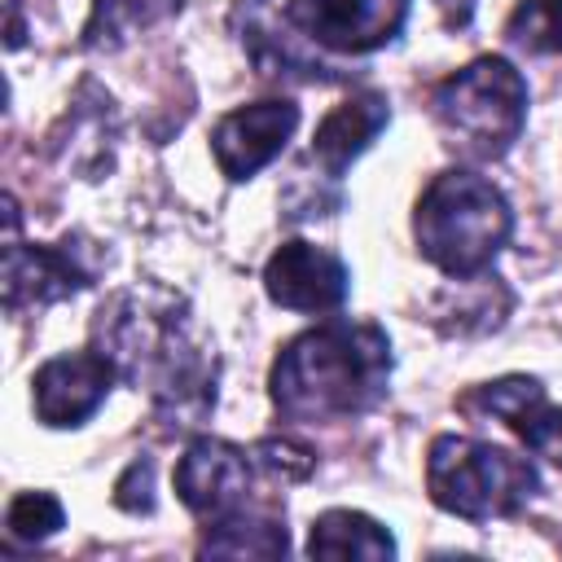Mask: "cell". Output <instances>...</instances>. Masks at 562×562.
I'll return each mask as SVG.
<instances>
[{
  "label": "cell",
  "instance_id": "6da1fadb",
  "mask_svg": "<svg viewBox=\"0 0 562 562\" xmlns=\"http://www.w3.org/2000/svg\"><path fill=\"white\" fill-rule=\"evenodd\" d=\"M119 382L145 386L162 435H184L215 413V356L193 338L189 312L167 290H119L92 321Z\"/></svg>",
  "mask_w": 562,
  "mask_h": 562
},
{
  "label": "cell",
  "instance_id": "7a4b0ae2",
  "mask_svg": "<svg viewBox=\"0 0 562 562\" xmlns=\"http://www.w3.org/2000/svg\"><path fill=\"white\" fill-rule=\"evenodd\" d=\"M391 338L378 321L334 316L294 334L268 373L277 417L299 426L351 422L386 400L391 386Z\"/></svg>",
  "mask_w": 562,
  "mask_h": 562
},
{
  "label": "cell",
  "instance_id": "3957f363",
  "mask_svg": "<svg viewBox=\"0 0 562 562\" xmlns=\"http://www.w3.org/2000/svg\"><path fill=\"white\" fill-rule=\"evenodd\" d=\"M514 233L509 198L479 171H439L413 211V237L426 263L452 281H474L492 268Z\"/></svg>",
  "mask_w": 562,
  "mask_h": 562
},
{
  "label": "cell",
  "instance_id": "277c9868",
  "mask_svg": "<svg viewBox=\"0 0 562 562\" xmlns=\"http://www.w3.org/2000/svg\"><path fill=\"white\" fill-rule=\"evenodd\" d=\"M430 119L448 149L470 162H496L527 127V79L496 53L474 57L430 88Z\"/></svg>",
  "mask_w": 562,
  "mask_h": 562
},
{
  "label": "cell",
  "instance_id": "5b68a950",
  "mask_svg": "<svg viewBox=\"0 0 562 562\" xmlns=\"http://www.w3.org/2000/svg\"><path fill=\"white\" fill-rule=\"evenodd\" d=\"M426 492L443 514L465 522L514 518L540 496V470L487 439L435 435L426 448Z\"/></svg>",
  "mask_w": 562,
  "mask_h": 562
},
{
  "label": "cell",
  "instance_id": "8992f818",
  "mask_svg": "<svg viewBox=\"0 0 562 562\" xmlns=\"http://www.w3.org/2000/svg\"><path fill=\"white\" fill-rule=\"evenodd\" d=\"M413 0H277L281 22L307 40V48L338 66L334 57H369L400 40ZM347 75V70H342Z\"/></svg>",
  "mask_w": 562,
  "mask_h": 562
},
{
  "label": "cell",
  "instance_id": "52a82bcc",
  "mask_svg": "<svg viewBox=\"0 0 562 562\" xmlns=\"http://www.w3.org/2000/svg\"><path fill=\"white\" fill-rule=\"evenodd\" d=\"M255 474H259L255 452H246V448H237L228 439L202 435L176 461V496L184 501V509L202 527H220V522H233L246 509L263 505L250 492Z\"/></svg>",
  "mask_w": 562,
  "mask_h": 562
},
{
  "label": "cell",
  "instance_id": "ba28073f",
  "mask_svg": "<svg viewBox=\"0 0 562 562\" xmlns=\"http://www.w3.org/2000/svg\"><path fill=\"white\" fill-rule=\"evenodd\" d=\"M119 382L114 360L101 347H83V351H61L53 360H44L31 378V404L35 417L53 430H70L83 426L110 395V386Z\"/></svg>",
  "mask_w": 562,
  "mask_h": 562
},
{
  "label": "cell",
  "instance_id": "9c48e42d",
  "mask_svg": "<svg viewBox=\"0 0 562 562\" xmlns=\"http://www.w3.org/2000/svg\"><path fill=\"white\" fill-rule=\"evenodd\" d=\"M97 277V263L88 259V246L79 237H66L57 246H22L9 233L4 246V307H48L57 299H70L88 290Z\"/></svg>",
  "mask_w": 562,
  "mask_h": 562
},
{
  "label": "cell",
  "instance_id": "30bf717a",
  "mask_svg": "<svg viewBox=\"0 0 562 562\" xmlns=\"http://www.w3.org/2000/svg\"><path fill=\"white\" fill-rule=\"evenodd\" d=\"M457 408L470 413V417H496L536 457L562 465V408L549 404L540 378L509 373V378H496V382H479L457 400Z\"/></svg>",
  "mask_w": 562,
  "mask_h": 562
},
{
  "label": "cell",
  "instance_id": "8fae6325",
  "mask_svg": "<svg viewBox=\"0 0 562 562\" xmlns=\"http://www.w3.org/2000/svg\"><path fill=\"white\" fill-rule=\"evenodd\" d=\"M299 127V105L294 101H250V105H237L228 110L215 127H211V154L220 162V171L241 184L250 176H259L281 149L285 140L294 136Z\"/></svg>",
  "mask_w": 562,
  "mask_h": 562
},
{
  "label": "cell",
  "instance_id": "7c38bea8",
  "mask_svg": "<svg viewBox=\"0 0 562 562\" xmlns=\"http://www.w3.org/2000/svg\"><path fill=\"white\" fill-rule=\"evenodd\" d=\"M263 290L290 312H338L351 294V272L316 241H285L263 263Z\"/></svg>",
  "mask_w": 562,
  "mask_h": 562
},
{
  "label": "cell",
  "instance_id": "4fadbf2b",
  "mask_svg": "<svg viewBox=\"0 0 562 562\" xmlns=\"http://www.w3.org/2000/svg\"><path fill=\"white\" fill-rule=\"evenodd\" d=\"M391 123V101L378 88L351 92L347 101H338L312 132V158L321 167L325 180H342V171L378 140V132Z\"/></svg>",
  "mask_w": 562,
  "mask_h": 562
},
{
  "label": "cell",
  "instance_id": "5bb4252c",
  "mask_svg": "<svg viewBox=\"0 0 562 562\" xmlns=\"http://www.w3.org/2000/svg\"><path fill=\"white\" fill-rule=\"evenodd\" d=\"M285 549H290L285 509L277 501H263L233 522L202 527V544H198V553H220V558H281Z\"/></svg>",
  "mask_w": 562,
  "mask_h": 562
},
{
  "label": "cell",
  "instance_id": "9a60e30c",
  "mask_svg": "<svg viewBox=\"0 0 562 562\" xmlns=\"http://www.w3.org/2000/svg\"><path fill=\"white\" fill-rule=\"evenodd\" d=\"M312 558H391V531L360 509H325L307 531Z\"/></svg>",
  "mask_w": 562,
  "mask_h": 562
},
{
  "label": "cell",
  "instance_id": "2e32d148",
  "mask_svg": "<svg viewBox=\"0 0 562 562\" xmlns=\"http://www.w3.org/2000/svg\"><path fill=\"white\" fill-rule=\"evenodd\" d=\"M176 9H180V0H92L83 44L88 48H119L140 26H154L158 18H167Z\"/></svg>",
  "mask_w": 562,
  "mask_h": 562
},
{
  "label": "cell",
  "instance_id": "e0dca14e",
  "mask_svg": "<svg viewBox=\"0 0 562 562\" xmlns=\"http://www.w3.org/2000/svg\"><path fill=\"white\" fill-rule=\"evenodd\" d=\"M505 40L522 53H562V0H518Z\"/></svg>",
  "mask_w": 562,
  "mask_h": 562
},
{
  "label": "cell",
  "instance_id": "ac0fdd59",
  "mask_svg": "<svg viewBox=\"0 0 562 562\" xmlns=\"http://www.w3.org/2000/svg\"><path fill=\"white\" fill-rule=\"evenodd\" d=\"M61 527H66V509L53 492H18L4 509V531L26 544H40Z\"/></svg>",
  "mask_w": 562,
  "mask_h": 562
},
{
  "label": "cell",
  "instance_id": "d6986e66",
  "mask_svg": "<svg viewBox=\"0 0 562 562\" xmlns=\"http://www.w3.org/2000/svg\"><path fill=\"white\" fill-rule=\"evenodd\" d=\"M250 452L259 461V474L268 483H281V487L285 483H303L312 474V465H316V452L294 443V439H259Z\"/></svg>",
  "mask_w": 562,
  "mask_h": 562
},
{
  "label": "cell",
  "instance_id": "ffe728a7",
  "mask_svg": "<svg viewBox=\"0 0 562 562\" xmlns=\"http://www.w3.org/2000/svg\"><path fill=\"white\" fill-rule=\"evenodd\" d=\"M114 505L127 509V514H149L154 509V461L149 457H136L123 479L114 483Z\"/></svg>",
  "mask_w": 562,
  "mask_h": 562
}]
</instances>
